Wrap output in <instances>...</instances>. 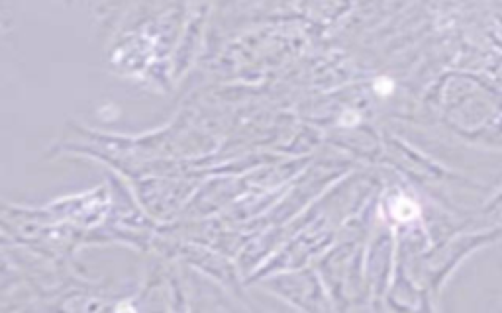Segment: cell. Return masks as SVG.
<instances>
[{
  "label": "cell",
  "instance_id": "2",
  "mask_svg": "<svg viewBox=\"0 0 502 313\" xmlns=\"http://www.w3.org/2000/svg\"><path fill=\"white\" fill-rule=\"evenodd\" d=\"M393 81L391 78H377V83H375V90H377V94H381V96H389L391 92H393Z\"/></svg>",
  "mask_w": 502,
  "mask_h": 313
},
{
  "label": "cell",
  "instance_id": "1",
  "mask_svg": "<svg viewBox=\"0 0 502 313\" xmlns=\"http://www.w3.org/2000/svg\"><path fill=\"white\" fill-rule=\"evenodd\" d=\"M391 214H393V217L396 219V221H403V223H406V221H412L414 217H418V214H420V210H418V205L410 200V198H404V196H400V198H396L393 202V208H391Z\"/></svg>",
  "mask_w": 502,
  "mask_h": 313
},
{
  "label": "cell",
  "instance_id": "3",
  "mask_svg": "<svg viewBox=\"0 0 502 313\" xmlns=\"http://www.w3.org/2000/svg\"><path fill=\"white\" fill-rule=\"evenodd\" d=\"M357 119H359V118H357V116H355L353 112H346V114H343V118H341V124H343V126H353V124H355Z\"/></svg>",
  "mask_w": 502,
  "mask_h": 313
}]
</instances>
